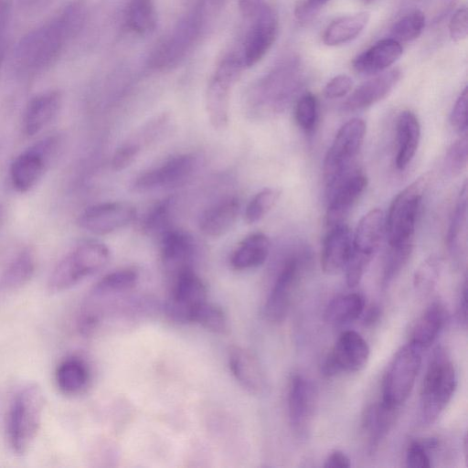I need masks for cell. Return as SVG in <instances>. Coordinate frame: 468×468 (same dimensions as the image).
<instances>
[{"mask_svg": "<svg viewBox=\"0 0 468 468\" xmlns=\"http://www.w3.org/2000/svg\"><path fill=\"white\" fill-rule=\"evenodd\" d=\"M86 16L85 5L74 2L25 35L14 53L16 69L23 74H36L51 66L82 29Z\"/></svg>", "mask_w": 468, "mask_h": 468, "instance_id": "6da1fadb", "label": "cell"}, {"mask_svg": "<svg viewBox=\"0 0 468 468\" xmlns=\"http://www.w3.org/2000/svg\"><path fill=\"white\" fill-rule=\"evenodd\" d=\"M457 387L455 367L446 351L438 347L423 378L420 409L424 425L433 423L451 401Z\"/></svg>", "mask_w": 468, "mask_h": 468, "instance_id": "7a4b0ae2", "label": "cell"}, {"mask_svg": "<svg viewBox=\"0 0 468 468\" xmlns=\"http://www.w3.org/2000/svg\"><path fill=\"white\" fill-rule=\"evenodd\" d=\"M44 408L42 389L37 384L21 388L14 397L7 417L8 439L14 452L24 455L40 428Z\"/></svg>", "mask_w": 468, "mask_h": 468, "instance_id": "3957f363", "label": "cell"}, {"mask_svg": "<svg viewBox=\"0 0 468 468\" xmlns=\"http://www.w3.org/2000/svg\"><path fill=\"white\" fill-rule=\"evenodd\" d=\"M110 260L108 247L89 240L77 246L54 268L48 288L52 292L65 291L101 270Z\"/></svg>", "mask_w": 468, "mask_h": 468, "instance_id": "277c9868", "label": "cell"}, {"mask_svg": "<svg viewBox=\"0 0 468 468\" xmlns=\"http://www.w3.org/2000/svg\"><path fill=\"white\" fill-rule=\"evenodd\" d=\"M428 178L421 176L401 190L390 204L385 218L389 246L413 243L417 217Z\"/></svg>", "mask_w": 468, "mask_h": 468, "instance_id": "5b68a950", "label": "cell"}, {"mask_svg": "<svg viewBox=\"0 0 468 468\" xmlns=\"http://www.w3.org/2000/svg\"><path fill=\"white\" fill-rule=\"evenodd\" d=\"M364 120L354 118L344 123L329 147L323 165L325 189L340 180L353 168V164L366 135Z\"/></svg>", "mask_w": 468, "mask_h": 468, "instance_id": "8992f818", "label": "cell"}, {"mask_svg": "<svg viewBox=\"0 0 468 468\" xmlns=\"http://www.w3.org/2000/svg\"><path fill=\"white\" fill-rule=\"evenodd\" d=\"M421 365L420 349L410 343L391 360L382 385V401L399 408L410 395Z\"/></svg>", "mask_w": 468, "mask_h": 468, "instance_id": "52a82bcc", "label": "cell"}, {"mask_svg": "<svg viewBox=\"0 0 468 468\" xmlns=\"http://www.w3.org/2000/svg\"><path fill=\"white\" fill-rule=\"evenodd\" d=\"M201 19L202 6L183 18L172 33L156 47L151 57V65L160 69L176 66L195 41Z\"/></svg>", "mask_w": 468, "mask_h": 468, "instance_id": "ba28073f", "label": "cell"}, {"mask_svg": "<svg viewBox=\"0 0 468 468\" xmlns=\"http://www.w3.org/2000/svg\"><path fill=\"white\" fill-rule=\"evenodd\" d=\"M370 349L363 336L356 331L343 332L322 364V373L333 377L343 372H356L367 364Z\"/></svg>", "mask_w": 468, "mask_h": 468, "instance_id": "9c48e42d", "label": "cell"}, {"mask_svg": "<svg viewBox=\"0 0 468 468\" xmlns=\"http://www.w3.org/2000/svg\"><path fill=\"white\" fill-rule=\"evenodd\" d=\"M175 277L172 292L165 303V313L176 322H192L196 308L207 301L206 286L192 268Z\"/></svg>", "mask_w": 468, "mask_h": 468, "instance_id": "30bf717a", "label": "cell"}, {"mask_svg": "<svg viewBox=\"0 0 468 468\" xmlns=\"http://www.w3.org/2000/svg\"><path fill=\"white\" fill-rule=\"evenodd\" d=\"M287 400L292 430L298 438H307L318 406L315 385L302 375H294L290 380Z\"/></svg>", "mask_w": 468, "mask_h": 468, "instance_id": "8fae6325", "label": "cell"}, {"mask_svg": "<svg viewBox=\"0 0 468 468\" xmlns=\"http://www.w3.org/2000/svg\"><path fill=\"white\" fill-rule=\"evenodd\" d=\"M367 185V176L353 169L326 189L327 209L324 218L326 229L345 223L351 209L363 195Z\"/></svg>", "mask_w": 468, "mask_h": 468, "instance_id": "7c38bea8", "label": "cell"}, {"mask_svg": "<svg viewBox=\"0 0 468 468\" xmlns=\"http://www.w3.org/2000/svg\"><path fill=\"white\" fill-rule=\"evenodd\" d=\"M302 270V261L297 257L289 259L281 270L264 305L268 321L279 324L286 318L299 286Z\"/></svg>", "mask_w": 468, "mask_h": 468, "instance_id": "4fadbf2b", "label": "cell"}, {"mask_svg": "<svg viewBox=\"0 0 468 468\" xmlns=\"http://www.w3.org/2000/svg\"><path fill=\"white\" fill-rule=\"evenodd\" d=\"M135 217L136 209L129 203L105 202L85 209L77 223L90 233L105 235L129 225Z\"/></svg>", "mask_w": 468, "mask_h": 468, "instance_id": "5bb4252c", "label": "cell"}, {"mask_svg": "<svg viewBox=\"0 0 468 468\" xmlns=\"http://www.w3.org/2000/svg\"><path fill=\"white\" fill-rule=\"evenodd\" d=\"M254 23L245 40L241 62L251 67L259 62L273 45L279 28V19L275 10L262 5L254 16Z\"/></svg>", "mask_w": 468, "mask_h": 468, "instance_id": "9a60e30c", "label": "cell"}, {"mask_svg": "<svg viewBox=\"0 0 468 468\" xmlns=\"http://www.w3.org/2000/svg\"><path fill=\"white\" fill-rule=\"evenodd\" d=\"M54 143L51 138L45 139L15 158L10 166V177L17 191L27 192L41 178Z\"/></svg>", "mask_w": 468, "mask_h": 468, "instance_id": "2e32d148", "label": "cell"}, {"mask_svg": "<svg viewBox=\"0 0 468 468\" xmlns=\"http://www.w3.org/2000/svg\"><path fill=\"white\" fill-rule=\"evenodd\" d=\"M195 159L190 154L174 156L158 167L142 174L134 182L137 190L160 187H176L184 185L190 177Z\"/></svg>", "mask_w": 468, "mask_h": 468, "instance_id": "e0dca14e", "label": "cell"}, {"mask_svg": "<svg viewBox=\"0 0 468 468\" xmlns=\"http://www.w3.org/2000/svg\"><path fill=\"white\" fill-rule=\"evenodd\" d=\"M401 77V71L393 69L383 71L363 82L347 97L342 105L346 112L362 110L386 98Z\"/></svg>", "mask_w": 468, "mask_h": 468, "instance_id": "ac0fdd59", "label": "cell"}, {"mask_svg": "<svg viewBox=\"0 0 468 468\" xmlns=\"http://www.w3.org/2000/svg\"><path fill=\"white\" fill-rule=\"evenodd\" d=\"M398 407L382 400L368 406L362 416L361 428L368 454L378 451L395 424L399 415Z\"/></svg>", "mask_w": 468, "mask_h": 468, "instance_id": "d6986e66", "label": "cell"}, {"mask_svg": "<svg viewBox=\"0 0 468 468\" xmlns=\"http://www.w3.org/2000/svg\"><path fill=\"white\" fill-rule=\"evenodd\" d=\"M352 250L353 234L346 223L328 229L321 253L324 272L335 274L344 270Z\"/></svg>", "mask_w": 468, "mask_h": 468, "instance_id": "ffe728a7", "label": "cell"}, {"mask_svg": "<svg viewBox=\"0 0 468 468\" xmlns=\"http://www.w3.org/2000/svg\"><path fill=\"white\" fill-rule=\"evenodd\" d=\"M303 79L301 61L292 58L277 67L262 83L269 100L276 103L289 100L301 87Z\"/></svg>", "mask_w": 468, "mask_h": 468, "instance_id": "44dd1931", "label": "cell"}, {"mask_svg": "<svg viewBox=\"0 0 468 468\" xmlns=\"http://www.w3.org/2000/svg\"><path fill=\"white\" fill-rule=\"evenodd\" d=\"M161 256L165 269L175 276L191 268L196 246L192 237L181 230L169 229L160 239Z\"/></svg>", "mask_w": 468, "mask_h": 468, "instance_id": "7402d4cb", "label": "cell"}, {"mask_svg": "<svg viewBox=\"0 0 468 468\" xmlns=\"http://www.w3.org/2000/svg\"><path fill=\"white\" fill-rule=\"evenodd\" d=\"M229 366L238 382L253 394H261L267 388V379L258 359L240 346H232L229 352Z\"/></svg>", "mask_w": 468, "mask_h": 468, "instance_id": "603a6c76", "label": "cell"}, {"mask_svg": "<svg viewBox=\"0 0 468 468\" xmlns=\"http://www.w3.org/2000/svg\"><path fill=\"white\" fill-rule=\"evenodd\" d=\"M402 51L399 42L391 37L384 38L357 55L352 66L355 71L360 74L381 73L400 58Z\"/></svg>", "mask_w": 468, "mask_h": 468, "instance_id": "cb8c5ba5", "label": "cell"}, {"mask_svg": "<svg viewBox=\"0 0 468 468\" xmlns=\"http://www.w3.org/2000/svg\"><path fill=\"white\" fill-rule=\"evenodd\" d=\"M397 154L395 165L404 170L416 154L420 139V122L411 111L399 113L396 123Z\"/></svg>", "mask_w": 468, "mask_h": 468, "instance_id": "d4e9b609", "label": "cell"}, {"mask_svg": "<svg viewBox=\"0 0 468 468\" xmlns=\"http://www.w3.org/2000/svg\"><path fill=\"white\" fill-rule=\"evenodd\" d=\"M385 234V216L374 208L359 220L353 234V250L370 259L378 250Z\"/></svg>", "mask_w": 468, "mask_h": 468, "instance_id": "484cf974", "label": "cell"}, {"mask_svg": "<svg viewBox=\"0 0 468 468\" xmlns=\"http://www.w3.org/2000/svg\"><path fill=\"white\" fill-rule=\"evenodd\" d=\"M60 105L61 95L57 90L46 91L34 97L25 112V133L29 136L38 133L57 115Z\"/></svg>", "mask_w": 468, "mask_h": 468, "instance_id": "4316f807", "label": "cell"}, {"mask_svg": "<svg viewBox=\"0 0 468 468\" xmlns=\"http://www.w3.org/2000/svg\"><path fill=\"white\" fill-rule=\"evenodd\" d=\"M239 211L240 203L238 198H225L203 213L199 221V229L207 237H220L232 228Z\"/></svg>", "mask_w": 468, "mask_h": 468, "instance_id": "83f0119b", "label": "cell"}, {"mask_svg": "<svg viewBox=\"0 0 468 468\" xmlns=\"http://www.w3.org/2000/svg\"><path fill=\"white\" fill-rule=\"evenodd\" d=\"M446 322V311L439 303H432L415 323L410 343L420 349L430 346L439 335Z\"/></svg>", "mask_w": 468, "mask_h": 468, "instance_id": "f1b7e54d", "label": "cell"}, {"mask_svg": "<svg viewBox=\"0 0 468 468\" xmlns=\"http://www.w3.org/2000/svg\"><path fill=\"white\" fill-rule=\"evenodd\" d=\"M270 246L269 238L261 232L247 236L230 257L232 268L243 271L261 265L269 255Z\"/></svg>", "mask_w": 468, "mask_h": 468, "instance_id": "f546056e", "label": "cell"}, {"mask_svg": "<svg viewBox=\"0 0 468 468\" xmlns=\"http://www.w3.org/2000/svg\"><path fill=\"white\" fill-rule=\"evenodd\" d=\"M369 18V13L362 11L333 20L323 33L324 44L335 47L354 40L367 27Z\"/></svg>", "mask_w": 468, "mask_h": 468, "instance_id": "4dcf8cb0", "label": "cell"}, {"mask_svg": "<svg viewBox=\"0 0 468 468\" xmlns=\"http://www.w3.org/2000/svg\"><path fill=\"white\" fill-rule=\"evenodd\" d=\"M90 373L86 363L79 357H68L57 367L55 379L59 390L66 395L81 392L87 386Z\"/></svg>", "mask_w": 468, "mask_h": 468, "instance_id": "1f68e13d", "label": "cell"}, {"mask_svg": "<svg viewBox=\"0 0 468 468\" xmlns=\"http://www.w3.org/2000/svg\"><path fill=\"white\" fill-rule=\"evenodd\" d=\"M364 309V297L360 293L350 292L330 302L324 311V320L333 325H343L356 320Z\"/></svg>", "mask_w": 468, "mask_h": 468, "instance_id": "d6a6232c", "label": "cell"}, {"mask_svg": "<svg viewBox=\"0 0 468 468\" xmlns=\"http://www.w3.org/2000/svg\"><path fill=\"white\" fill-rule=\"evenodd\" d=\"M36 258L32 249L21 250L11 261L0 279V290H14L26 284L33 276Z\"/></svg>", "mask_w": 468, "mask_h": 468, "instance_id": "836d02e7", "label": "cell"}, {"mask_svg": "<svg viewBox=\"0 0 468 468\" xmlns=\"http://www.w3.org/2000/svg\"><path fill=\"white\" fill-rule=\"evenodd\" d=\"M230 85L217 79L211 81L207 96V110L211 125L224 129L229 122V90Z\"/></svg>", "mask_w": 468, "mask_h": 468, "instance_id": "e575fe53", "label": "cell"}, {"mask_svg": "<svg viewBox=\"0 0 468 468\" xmlns=\"http://www.w3.org/2000/svg\"><path fill=\"white\" fill-rule=\"evenodd\" d=\"M138 271L133 268H123L104 275L91 288L89 296L104 298L133 288L138 281Z\"/></svg>", "mask_w": 468, "mask_h": 468, "instance_id": "d590c367", "label": "cell"}, {"mask_svg": "<svg viewBox=\"0 0 468 468\" xmlns=\"http://www.w3.org/2000/svg\"><path fill=\"white\" fill-rule=\"evenodd\" d=\"M125 19L129 28L137 34L144 35L152 31L156 24L153 0H129Z\"/></svg>", "mask_w": 468, "mask_h": 468, "instance_id": "8d00e7d4", "label": "cell"}, {"mask_svg": "<svg viewBox=\"0 0 468 468\" xmlns=\"http://www.w3.org/2000/svg\"><path fill=\"white\" fill-rule=\"evenodd\" d=\"M425 27V16L413 10L398 19L390 28V37L396 41L410 42L416 39Z\"/></svg>", "mask_w": 468, "mask_h": 468, "instance_id": "74e56055", "label": "cell"}, {"mask_svg": "<svg viewBox=\"0 0 468 468\" xmlns=\"http://www.w3.org/2000/svg\"><path fill=\"white\" fill-rule=\"evenodd\" d=\"M281 190L266 187L258 192L249 202L245 210V220L249 224L261 220L276 204Z\"/></svg>", "mask_w": 468, "mask_h": 468, "instance_id": "f35d334b", "label": "cell"}, {"mask_svg": "<svg viewBox=\"0 0 468 468\" xmlns=\"http://www.w3.org/2000/svg\"><path fill=\"white\" fill-rule=\"evenodd\" d=\"M413 249V243L389 246L382 275V285L387 287L399 274L407 264Z\"/></svg>", "mask_w": 468, "mask_h": 468, "instance_id": "ab89813d", "label": "cell"}, {"mask_svg": "<svg viewBox=\"0 0 468 468\" xmlns=\"http://www.w3.org/2000/svg\"><path fill=\"white\" fill-rule=\"evenodd\" d=\"M192 322H196L214 333H224L228 326L223 310L207 301L196 308Z\"/></svg>", "mask_w": 468, "mask_h": 468, "instance_id": "60d3db41", "label": "cell"}, {"mask_svg": "<svg viewBox=\"0 0 468 468\" xmlns=\"http://www.w3.org/2000/svg\"><path fill=\"white\" fill-rule=\"evenodd\" d=\"M467 213V186L464 185L452 217L446 236V243L451 252H455L459 246L460 235L466 221Z\"/></svg>", "mask_w": 468, "mask_h": 468, "instance_id": "b9f144b4", "label": "cell"}, {"mask_svg": "<svg viewBox=\"0 0 468 468\" xmlns=\"http://www.w3.org/2000/svg\"><path fill=\"white\" fill-rule=\"evenodd\" d=\"M172 199L167 198L157 203L146 215L144 230L149 234L162 236L169 228Z\"/></svg>", "mask_w": 468, "mask_h": 468, "instance_id": "7bdbcfd3", "label": "cell"}, {"mask_svg": "<svg viewBox=\"0 0 468 468\" xmlns=\"http://www.w3.org/2000/svg\"><path fill=\"white\" fill-rule=\"evenodd\" d=\"M294 114L298 125L306 133L312 132L318 118L316 97L311 92L303 94L297 101Z\"/></svg>", "mask_w": 468, "mask_h": 468, "instance_id": "ee69618b", "label": "cell"}, {"mask_svg": "<svg viewBox=\"0 0 468 468\" xmlns=\"http://www.w3.org/2000/svg\"><path fill=\"white\" fill-rule=\"evenodd\" d=\"M438 446V441L431 438L411 441L406 452V466L410 468H430L431 460L428 452Z\"/></svg>", "mask_w": 468, "mask_h": 468, "instance_id": "f6af8a7d", "label": "cell"}, {"mask_svg": "<svg viewBox=\"0 0 468 468\" xmlns=\"http://www.w3.org/2000/svg\"><path fill=\"white\" fill-rule=\"evenodd\" d=\"M441 271V260L430 256L418 268L414 275V285L420 292H429L436 283Z\"/></svg>", "mask_w": 468, "mask_h": 468, "instance_id": "bcb514c9", "label": "cell"}, {"mask_svg": "<svg viewBox=\"0 0 468 468\" xmlns=\"http://www.w3.org/2000/svg\"><path fill=\"white\" fill-rule=\"evenodd\" d=\"M468 160V139L466 133L456 140L446 154V166L450 173L457 176L466 167Z\"/></svg>", "mask_w": 468, "mask_h": 468, "instance_id": "7dc6e473", "label": "cell"}, {"mask_svg": "<svg viewBox=\"0 0 468 468\" xmlns=\"http://www.w3.org/2000/svg\"><path fill=\"white\" fill-rule=\"evenodd\" d=\"M370 261V258L352 250L350 257L344 268L346 270V281L349 287H355L360 282Z\"/></svg>", "mask_w": 468, "mask_h": 468, "instance_id": "c3c4849f", "label": "cell"}, {"mask_svg": "<svg viewBox=\"0 0 468 468\" xmlns=\"http://www.w3.org/2000/svg\"><path fill=\"white\" fill-rule=\"evenodd\" d=\"M467 101L468 92L465 87L457 98L450 116L452 126L460 133H465L467 130Z\"/></svg>", "mask_w": 468, "mask_h": 468, "instance_id": "681fc988", "label": "cell"}, {"mask_svg": "<svg viewBox=\"0 0 468 468\" xmlns=\"http://www.w3.org/2000/svg\"><path fill=\"white\" fill-rule=\"evenodd\" d=\"M140 152V145L134 142L125 143L121 145L113 154L112 159V167L116 171H121L133 164Z\"/></svg>", "mask_w": 468, "mask_h": 468, "instance_id": "f907efd6", "label": "cell"}, {"mask_svg": "<svg viewBox=\"0 0 468 468\" xmlns=\"http://www.w3.org/2000/svg\"><path fill=\"white\" fill-rule=\"evenodd\" d=\"M352 87V79L348 75L339 74L326 83L324 94L330 100L343 98L350 92Z\"/></svg>", "mask_w": 468, "mask_h": 468, "instance_id": "816d5d0a", "label": "cell"}, {"mask_svg": "<svg viewBox=\"0 0 468 468\" xmlns=\"http://www.w3.org/2000/svg\"><path fill=\"white\" fill-rule=\"evenodd\" d=\"M450 37L454 42L466 38L468 33L467 8L462 6L455 11L449 23Z\"/></svg>", "mask_w": 468, "mask_h": 468, "instance_id": "f5cc1de1", "label": "cell"}, {"mask_svg": "<svg viewBox=\"0 0 468 468\" xmlns=\"http://www.w3.org/2000/svg\"><path fill=\"white\" fill-rule=\"evenodd\" d=\"M330 0H297L294 16L300 21L313 18Z\"/></svg>", "mask_w": 468, "mask_h": 468, "instance_id": "db71d44e", "label": "cell"}, {"mask_svg": "<svg viewBox=\"0 0 468 468\" xmlns=\"http://www.w3.org/2000/svg\"><path fill=\"white\" fill-rule=\"evenodd\" d=\"M351 463L348 456L342 451L335 450L332 452L324 461V468H348Z\"/></svg>", "mask_w": 468, "mask_h": 468, "instance_id": "11a10c76", "label": "cell"}, {"mask_svg": "<svg viewBox=\"0 0 468 468\" xmlns=\"http://www.w3.org/2000/svg\"><path fill=\"white\" fill-rule=\"evenodd\" d=\"M457 318L461 325L466 326L467 324V287L464 282L457 307Z\"/></svg>", "mask_w": 468, "mask_h": 468, "instance_id": "9f6ffc18", "label": "cell"}, {"mask_svg": "<svg viewBox=\"0 0 468 468\" xmlns=\"http://www.w3.org/2000/svg\"><path fill=\"white\" fill-rule=\"evenodd\" d=\"M261 0H239V6L242 15L254 17L262 6Z\"/></svg>", "mask_w": 468, "mask_h": 468, "instance_id": "6f0895ef", "label": "cell"}, {"mask_svg": "<svg viewBox=\"0 0 468 468\" xmlns=\"http://www.w3.org/2000/svg\"><path fill=\"white\" fill-rule=\"evenodd\" d=\"M10 16L9 0H0V38L3 37Z\"/></svg>", "mask_w": 468, "mask_h": 468, "instance_id": "680465c9", "label": "cell"}, {"mask_svg": "<svg viewBox=\"0 0 468 468\" xmlns=\"http://www.w3.org/2000/svg\"><path fill=\"white\" fill-rule=\"evenodd\" d=\"M23 5L30 10L43 8L52 0H21Z\"/></svg>", "mask_w": 468, "mask_h": 468, "instance_id": "91938a15", "label": "cell"}, {"mask_svg": "<svg viewBox=\"0 0 468 468\" xmlns=\"http://www.w3.org/2000/svg\"><path fill=\"white\" fill-rule=\"evenodd\" d=\"M379 315V310L377 307H371L365 314L364 321L367 324L374 323Z\"/></svg>", "mask_w": 468, "mask_h": 468, "instance_id": "94428289", "label": "cell"}, {"mask_svg": "<svg viewBox=\"0 0 468 468\" xmlns=\"http://www.w3.org/2000/svg\"><path fill=\"white\" fill-rule=\"evenodd\" d=\"M5 52H6V42L3 37L0 38V68L5 59Z\"/></svg>", "mask_w": 468, "mask_h": 468, "instance_id": "6125c7cd", "label": "cell"}, {"mask_svg": "<svg viewBox=\"0 0 468 468\" xmlns=\"http://www.w3.org/2000/svg\"><path fill=\"white\" fill-rule=\"evenodd\" d=\"M364 1H365V3H367V4H370V3L375 2L376 0H364Z\"/></svg>", "mask_w": 468, "mask_h": 468, "instance_id": "be15d7a7", "label": "cell"}, {"mask_svg": "<svg viewBox=\"0 0 468 468\" xmlns=\"http://www.w3.org/2000/svg\"><path fill=\"white\" fill-rule=\"evenodd\" d=\"M212 1H213V3H215V4H218V3H219L220 1H222V0H212Z\"/></svg>", "mask_w": 468, "mask_h": 468, "instance_id": "e7e4bbea", "label": "cell"}]
</instances>
